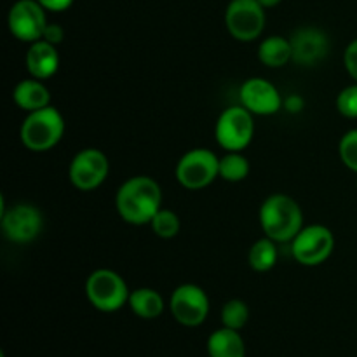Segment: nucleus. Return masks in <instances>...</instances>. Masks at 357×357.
<instances>
[{"label": "nucleus", "instance_id": "1", "mask_svg": "<svg viewBox=\"0 0 357 357\" xmlns=\"http://www.w3.org/2000/svg\"><path fill=\"white\" fill-rule=\"evenodd\" d=\"M119 216L129 225H150L162 208V188L152 176L138 174L126 180L115 194Z\"/></svg>", "mask_w": 357, "mask_h": 357}, {"label": "nucleus", "instance_id": "2", "mask_svg": "<svg viewBox=\"0 0 357 357\" xmlns=\"http://www.w3.org/2000/svg\"><path fill=\"white\" fill-rule=\"evenodd\" d=\"M260 227L278 244L291 243L303 229V211L298 202L286 194H272L258 211Z\"/></svg>", "mask_w": 357, "mask_h": 357}, {"label": "nucleus", "instance_id": "3", "mask_svg": "<svg viewBox=\"0 0 357 357\" xmlns=\"http://www.w3.org/2000/svg\"><path fill=\"white\" fill-rule=\"evenodd\" d=\"M65 135V119L56 107L40 108L26 114L20 128V139L30 152L42 153L54 149Z\"/></svg>", "mask_w": 357, "mask_h": 357}, {"label": "nucleus", "instance_id": "4", "mask_svg": "<svg viewBox=\"0 0 357 357\" xmlns=\"http://www.w3.org/2000/svg\"><path fill=\"white\" fill-rule=\"evenodd\" d=\"M84 291L91 305L100 312H117L128 305L131 295L124 278L112 268H96L91 272L86 279Z\"/></svg>", "mask_w": 357, "mask_h": 357}, {"label": "nucleus", "instance_id": "5", "mask_svg": "<svg viewBox=\"0 0 357 357\" xmlns=\"http://www.w3.org/2000/svg\"><path fill=\"white\" fill-rule=\"evenodd\" d=\"M255 136V115L243 105L225 108L216 119L215 138L225 152H243Z\"/></svg>", "mask_w": 357, "mask_h": 357}, {"label": "nucleus", "instance_id": "6", "mask_svg": "<svg viewBox=\"0 0 357 357\" xmlns=\"http://www.w3.org/2000/svg\"><path fill=\"white\" fill-rule=\"evenodd\" d=\"M176 181L187 190H202L220 178V157L209 149H192L174 167Z\"/></svg>", "mask_w": 357, "mask_h": 357}, {"label": "nucleus", "instance_id": "7", "mask_svg": "<svg viewBox=\"0 0 357 357\" xmlns=\"http://www.w3.org/2000/svg\"><path fill=\"white\" fill-rule=\"evenodd\" d=\"M3 237L14 244L33 243L44 230V215L30 202H17L0 213Z\"/></svg>", "mask_w": 357, "mask_h": 357}, {"label": "nucleus", "instance_id": "8", "mask_svg": "<svg viewBox=\"0 0 357 357\" xmlns=\"http://www.w3.org/2000/svg\"><path fill=\"white\" fill-rule=\"evenodd\" d=\"M265 10L258 0H230L225 9L227 30L239 42L257 40L267 24Z\"/></svg>", "mask_w": 357, "mask_h": 357}, {"label": "nucleus", "instance_id": "9", "mask_svg": "<svg viewBox=\"0 0 357 357\" xmlns=\"http://www.w3.org/2000/svg\"><path fill=\"white\" fill-rule=\"evenodd\" d=\"M291 255L303 267H319L335 251V236L326 225L303 227L291 241Z\"/></svg>", "mask_w": 357, "mask_h": 357}, {"label": "nucleus", "instance_id": "10", "mask_svg": "<svg viewBox=\"0 0 357 357\" xmlns=\"http://www.w3.org/2000/svg\"><path fill=\"white\" fill-rule=\"evenodd\" d=\"M110 174V160L100 149H82L73 155L68 166V180L77 190L93 192L107 181Z\"/></svg>", "mask_w": 357, "mask_h": 357}, {"label": "nucleus", "instance_id": "11", "mask_svg": "<svg viewBox=\"0 0 357 357\" xmlns=\"http://www.w3.org/2000/svg\"><path fill=\"white\" fill-rule=\"evenodd\" d=\"M47 10L37 0H16L7 14L10 35L24 44H33L44 37L47 28Z\"/></svg>", "mask_w": 357, "mask_h": 357}, {"label": "nucleus", "instance_id": "12", "mask_svg": "<svg viewBox=\"0 0 357 357\" xmlns=\"http://www.w3.org/2000/svg\"><path fill=\"white\" fill-rule=\"evenodd\" d=\"M169 310L181 326H201L209 314V296L201 286L180 284L174 288L169 298Z\"/></svg>", "mask_w": 357, "mask_h": 357}, {"label": "nucleus", "instance_id": "13", "mask_svg": "<svg viewBox=\"0 0 357 357\" xmlns=\"http://www.w3.org/2000/svg\"><path fill=\"white\" fill-rule=\"evenodd\" d=\"M239 101L253 115L271 117L284 107V98L271 80L264 77H251L239 89Z\"/></svg>", "mask_w": 357, "mask_h": 357}, {"label": "nucleus", "instance_id": "14", "mask_svg": "<svg viewBox=\"0 0 357 357\" xmlns=\"http://www.w3.org/2000/svg\"><path fill=\"white\" fill-rule=\"evenodd\" d=\"M293 49V63L300 66H314L323 61L330 51V38L321 28H298L289 37Z\"/></svg>", "mask_w": 357, "mask_h": 357}, {"label": "nucleus", "instance_id": "15", "mask_svg": "<svg viewBox=\"0 0 357 357\" xmlns=\"http://www.w3.org/2000/svg\"><path fill=\"white\" fill-rule=\"evenodd\" d=\"M24 66L28 75L38 80H47L59 70V52L58 45H52L45 40H37L28 44Z\"/></svg>", "mask_w": 357, "mask_h": 357}, {"label": "nucleus", "instance_id": "16", "mask_svg": "<svg viewBox=\"0 0 357 357\" xmlns=\"http://www.w3.org/2000/svg\"><path fill=\"white\" fill-rule=\"evenodd\" d=\"M13 100L21 110L30 114V112L49 107V105H51V93H49L44 80L28 77V79L20 80V82L14 86Z\"/></svg>", "mask_w": 357, "mask_h": 357}, {"label": "nucleus", "instance_id": "17", "mask_svg": "<svg viewBox=\"0 0 357 357\" xmlns=\"http://www.w3.org/2000/svg\"><path fill=\"white\" fill-rule=\"evenodd\" d=\"M258 59L268 68H282L293 61V49L289 38L281 35L265 37L258 45Z\"/></svg>", "mask_w": 357, "mask_h": 357}, {"label": "nucleus", "instance_id": "18", "mask_svg": "<svg viewBox=\"0 0 357 357\" xmlns=\"http://www.w3.org/2000/svg\"><path fill=\"white\" fill-rule=\"evenodd\" d=\"M208 354L209 357H244L246 347L239 331L223 326L208 338Z\"/></svg>", "mask_w": 357, "mask_h": 357}, {"label": "nucleus", "instance_id": "19", "mask_svg": "<svg viewBox=\"0 0 357 357\" xmlns=\"http://www.w3.org/2000/svg\"><path fill=\"white\" fill-rule=\"evenodd\" d=\"M128 305L142 319H157L166 309L162 295L153 288H138L129 295Z\"/></svg>", "mask_w": 357, "mask_h": 357}, {"label": "nucleus", "instance_id": "20", "mask_svg": "<svg viewBox=\"0 0 357 357\" xmlns=\"http://www.w3.org/2000/svg\"><path fill=\"white\" fill-rule=\"evenodd\" d=\"M278 243L272 241L271 237H261L253 246L250 248L248 253V264L255 272H268L278 264Z\"/></svg>", "mask_w": 357, "mask_h": 357}, {"label": "nucleus", "instance_id": "21", "mask_svg": "<svg viewBox=\"0 0 357 357\" xmlns=\"http://www.w3.org/2000/svg\"><path fill=\"white\" fill-rule=\"evenodd\" d=\"M251 164L243 152H225L220 157V178L229 183H241L250 176Z\"/></svg>", "mask_w": 357, "mask_h": 357}, {"label": "nucleus", "instance_id": "22", "mask_svg": "<svg viewBox=\"0 0 357 357\" xmlns=\"http://www.w3.org/2000/svg\"><path fill=\"white\" fill-rule=\"evenodd\" d=\"M220 319L225 328L230 330H243L244 326L250 321V307L246 305V302L239 298H232L222 307V314H220Z\"/></svg>", "mask_w": 357, "mask_h": 357}, {"label": "nucleus", "instance_id": "23", "mask_svg": "<svg viewBox=\"0 0 357 357\" xmlns=\"http://www.w3.org/2000/svg\"><path fill=\"white\" fill-rule=\"evenodd\" d=\"M150 227H152L153 234L160 239H174L181 230V220L173 209L160 208L159 213L150 222Z\"/></svg>", "mask_w": 357, "mask_h": 357}, {"label": "nucleus", "instance_id": "24", "mask_svg": "<svg viewBox=\"0 0 357 357\" xmlns=\"http://www.w3.org/2000/svg\"><path fill=\"white\" fill-rule=\"evenodd\" d=\"M338 153L345 167L357 174V129H351L342 136L338 143Z\"/></svg>", "mask_w": 357, "mask_h": 357}, {"label": "nucleus", "instance_id": "25", "mask_svg": "<svg viewBox=\"0 0 357 357\" xmlns=\"http://www.w3.org/2000/svg\"><path fill=\"white\" fill-rule=\"evenodd\" d=\"M337 110L344 117L357 119V82L344 87L337 96Z\"/></svg>", "mask_w": 357, "mask_h": 357}, {"label": "nucleus", "instance_id": "26", "mask_svg": "<svg viewBox=\"0 0 357 357\" xmlns=\"http://www.w3.org/2000/svg\"><path fill=\"white\" fill-rule=\"evenodd\" d=\"M344 66L352 80L357 82V38L351 42L344 51Z\"/></svg>", "mask_w": 357, "mask_h": 357}, {"label": "nucleus", "instance_id": "27", "mask_svg": "<svg viewBox=\"0 0 357 357\" xmlns=\"http://www.w3.org/2000/svg\"><path fill=\"white\" fill-rule=\"evenodd\" d=\"M63 38H65V30H63L61 24L49 23L47 28H45L42 40L49 42V44L52 45H59L63 42Z\"/></svg>", "mask_w": 357, "mask_h": 357}, {"label": "nucleus", "instance_id": "28", "mask_svg": "<svg viewBox=\"0 0 357 357\" xmlns=\"http://www.w3.org/2000/svg\"><path fill=\"white\" fill-rule=\"evenodd\" d=\"M49 13H63L73 6V0H37Z\"/></svg>", "mask_w": 357, "mask_h": 357}, {"label": "nucleus", "instance_id": "29", "mask_svg": "<svg viewBox=\"0 0 357 357\" xmlns=\"http://www.w3.org/2000/svg\"><path fill=\"white\" fill-rule=\"evenodd\" d=\"M288 112H291V114H298V112H302L303 108V98L298 96V94H293V96L286 98L284 100V107Z\"/></svg>", "mask_w": 357, "mask_h": 357}, {"label": "nucleus", "instance_id": "30", "mask_svg": "<svg viewBox=\"0 0 357 357\" xmlns=\"http://www.w3.org/2000/svg\"><path fill=\"white\" fill-rule=\"evenodd\" d=\"M258 2H260L265 9H272V7H278L282 0H258Z\"/></svg>", "mask_w": 357, "mask_h": 357}, {"label": "nucleus", "instance_id": "31", "mask_svg": "<svg viewBox=\"0 0 357 357\" xmlns=\"http://www.w3.org/2000/svg\"><path fill=\"white\" fill-rule=\"evenodd\" d=\"M356 185H357V180H356Z\"/></svg>", "mask_w": 357, "mask_h": 357}]
</instances>
